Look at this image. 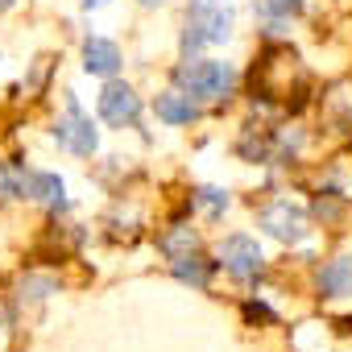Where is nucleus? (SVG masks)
<instances>
[{
    "mask_svg": "<svg viewBox=\"0 0 352 352\" xmlns=\"http://www.w3.org/2000/svg\"><path fill=\"white\" fill-rule=\"evenodd\" d=\"M79 5H83V13H96V9H104V5H108V0H79Z\"/></svg>",
    "mask_w": 352,
    "mask_h": 352,
    "instance_id": "6ab92c4d",
    "label": "nucleus"
},
{
    "mask_svg": "<svg viewBox=\"0 0 352 352\" xmlns=\"http://www.w3.org/2000/svg\"><path fill=\"white\" fill-rule=\"evenodd\" d=\"M236 30V9L232 0H187L183 13V34H179V54L199 58L208 46H224Z\"/></svg>",
    "mask_w": 352,
    "mask_h": 352,
    "instance_id": "f257e3e1",
    "label": "nucleus"
},
{
    "mask_svg": "<svg viewBox=\"0 0 352 352\" xmlns=\"http://www.w3.org/2000/svg\"><path fill=\"white\" fill-rule=\"evenodd\" d=\"M25 183H30L25 157H5V162H0V199H5V204L25 199Z\"/></svg>",
    "mask_w": 352,
    "mask_h": 352,
    "instance_id": "ddd939ff",
    "label": "nucleus"
},
{
    "mask_svg": "<svg viewBox=\"0 0 352 352\" xmlns=\"http://www.w3.org/2000/svg\"><path fill=\"white\" fill-rule=\"evenodd\" d=\"M170 83L179 91H187L191 100H199V104H216L220 108V104H228L236 96L241 75L224 58H183L170 71Z\"/></svg>",
    "mask_w": 352,
    "mask_h": 352,
    "instance_id": "f03ea898",
    "label": "nucleus"
},
{
    "mask_svg": "<svg viewBox=\"0 0 352 352\" xmlns=\"http://www.w3.org/2000/svg\"><path fill=\"white\" fill-rule=\"evenodd\" d=\"M228 208H232V195H228L224 187H195V191H191V212H204L212 224L224 220Z\"/></svg>",
    "mask_w": 352,
    "mask_h": 352,
    "instance_id": "2eb2a0df",
    "label": "nucleus"
},
{
    "mask_svg": "<svg viewBox=\"0 0 352 352\" xmlns=\"http://www.w3.org/2000/svg\"><path fill=\"white\" fill-rule=\"evenodd\" d=\"M232 153H236L241 162H249V166H270V162H274V133H257V129L249 124V129H241Z\"/></svg>",
    "mask_w": 352,
    "mask_h": 352,
    "instance_id": "f8f14e48",
    "label": "nucleus"
},
{
    "mask_svg": "<svg viewBox=\"0 0 352 352\" xmlns=\"http://www.w3.org/2000/svg\"><path fill=\"white\" fill-rule=\"evenodd\" d=\"M25 199H30V204H42L50 216H58V212H71V199H67V183L58 179L54 170H30Z\"/></svg>",
    "mask_w": 352,
    "mask_h": 352,
    "instance_id": "9b49d317",
    "label": "nucleus"
},
{
    "mask_svg": "<svg viewBox=\"0 0 352 352\" xmlns=\"http://www.w3.org/2000/svg\"><path fill=\"white\" fill-rule=\"evenodd\" d=\"M141 9H162V5H170V0H137Z\"/></svg>",
    "mask_w": 352,
    "mask_h": 352,
    "instance_id": "aec40b11",
    "label": "nucleus"
},
{
    "mask_svg": "<svg viewBox=\"0 0 352 352\" xmlns=\"http://www.w3.org/2000/svg\"><path fill=\"white\" fill-rule=\"evenodd\" d=\"M54 290H58V282L50 274H25L17 286V302H46Z\"/></svg>",
    "mask_w": 352,
    "mask_h": 352,
    "instance_id": "dca6fc26",
    "label": "nucleus"
},
{
    "mask_svg": "<svg viewBox=\"0 0 352 352\" xmlns=\"http://www.w3.org/2000/svg\"><path fill=\"white\" fill-rule=\"evenodd\" d=\"M124 67V54L112 38L104 34H87L83 38V75H96V79H116Z\"/></svg>",
    "mask_w": 352,
    "mask_h": 352,
    "instance_id": "9d476101",
    "label": "nucleus"
},
{
    "mask_svg": "<svg viewBox=\"0 0 352 352\" xmlns=\"http://www.w3.org/2000/svg\"><path fill=\"white\" fill-rule=\"evenodd\" d=\"M96 112L108 129H137L141 124V112H145V100L137 96L133 83L124 79H104L100 96H96Z\"/></svg>",
    "mask_w": 352,
    "mask_h": 352,
    "instance_id": "423d86ee",
    "label": "nucleus"
},
{
    "mask_svg": "<svg viewBox=\"0 0 352 352\" xmlns=\"http://www.w3.org/2000/svg\"><path fill=\"white\" fill-rule=\"evenodd\" d=\"M241 319H245L249 327H257V323H265V327H270V323H278V311H274V307H270L265 298L249 294V298L241 302Z\"/></svg>",
    "mask_w": 352,
    "mask_h": 352,
    "instance_id": "f3484780",
    "label": "nucleus"
},
{
    "mask_svg": "<svg viewBox=\"0 0 352 352\" xmlns=\"http://www.w3.org/2000/svg\"><path fill=\"white\" fill-rule=\"evenodd\" d=\"M153 116L162 120V124H170V129H187V124H195L199 116H204V104L199 100H191L187 91H179V87H166V91H157L153 96Z\"/></svg>",
    "mask_w": 352,
    "mask_h": 352,
    "instance_id": "6e6552de",
    "label": "nucleus"
},
{
    "mask_svg": "<svg viewBox=\"0 0 352 352\" xmlns=\"http://www.w3.org/2000/svg\"><path fill=\"white\" fill-rule=\"evenodd\" d=\"M191 249H199V232H195L191 224H170V228L157 236V253H162L166 261L183 257V253H191Z\"/></svg>",
    "mask_w": 352,
    "mask_h": 352,
    "instance_id": "4468645a",
    "label": "nucleus"
},
{
    "mask_svg": "<svg viewBox=\"0 0 352 352\" xmlns=\"http://www.w3.org/2000/svg\"><path fill=\"white\" fill-rule=\"evenodd\" d=\"M216 274H220V257H208L204 249H191V253L170 261V278L191 286V290H212Z\"/></svg>",
    "mask_w": 352,
    "mask_h": 352,
    "instance_id": "1a4fd4ad",
    "label": "nucleus"
},
{
    "mask_svg": "<svg viewBox=\"0 0 352 352\" xmlns=\"http://www.w3.org/2000/svg\"><path fill=\"white\" fill-rule=\"evenodd\" d=\"M50 137H54L58 149H67V153H75V157H96V153H100V129H96V120L83 112V104H79L75 91H67V112L54 120Z\"/></svg>",
    "mask_w": 352,
    "mask_h": 352,
    "instance_id": "7ed1b4c3",
    "label": "nucleus"
},
{
    "mask_svg": "<svg viewBox=\"0 0 352 352\" xmlns=\"http://www.w3.org/2000/svg\"><path fill=\"white\" fill-rule=\"evenodd\" d=\"M315 294L327 298V302H344V298H352V249L327 257V261L315 270Z\"/></svg>",
    "mask_w": 352,
    "mask_h": 352,
    "instance_id": "0eeeda50",
    "label": "nucleus"
},
{
    "mask_svg": "<svg viewBox=\"0 0 352 352\" xmlns=\"http://www.w3.org/2000/svg\"><path fill=\"white\" fill-rule=\"evenodd\" d=\"M216 257H220V270L241 286H257L265 278V253H261L257 236H249V232H228L220 241Z\"/></svg>",
    "mask_w": 352,
    "mask_h": 352,
    "instance_id": "39448f33",
    "label": "nucleus"
},
{
    "mask_svg": "<svg viewBox=\"0 0 352 352\" xmlns=\"http://www.w3.org/2000/svg\"><path fill=\"white\" fill-rule=\"evenodd\" d=\"M257 228L270 241L294 249V245H302L311 236V212L298 208V204H290V199H270V204L257 208Z\"/></svg>",
    "mask_w": 352,
    "mask_h": 352,
    "instance_id": "20e7f679",
    "label": "nucleus"
},
{
    "mask_svg": "<svg viewBox=\"0 0 352 352\" xmlns=\"http://www.w3.org/2000/svg\"><path fill=\"white\" fill-rule=\"evenodd\" d=\"M257 5H261L265 13L282 17V21H294V17H302V9H307V0H257Z\"/></svg>",
    "mask_w": 352,
    "mask_h": 352,
    "instance_id": "a211bd4d",
    "label": "nucleus"
},
{
    "mask_svg": "<svg viewBox=\"0 0 352 352\" xmlns=\"http://www.w3.org/2000/svg\"><path fill=\"white\" fill-rule=\"evenodd\" d=\"M13 5H17V0H0V13H9Z\"/></svg>",
    "mask_w": 352,
    "mask_h": 352,
    "instance_id": "412c9836",
    "label": "nucleus"
}]
</instances>
